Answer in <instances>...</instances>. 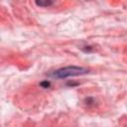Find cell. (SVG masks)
<instances>
[{"label":"cell","instance_id":"1","mask_svg":"<svg viewBox=\"0 0 127 127\" xmlns=\"http://www.w3.org/2000/svg\"><path fill=\"white\" fill-rule=\"evenodd\" d=\"M88 72H89V68L87 67L77 66V65H68V66H64V67H62V68H59L53 71L51 75L56 78H66V77L86 74Z\"/></svg>","mask_w":127,"mask_h":127},{"label":"cell","instance_id":"2","mask_svg":"<svg viewBox=\"0 0 127 127\" xmlns=\"http://www.w3.org/2000/svg\"><path fill=\"white\" fill-rule=\"evenodd\" d=\"M35 2L40 7H48L53 4V0H35Z\"/></svg>","mask_w":127,"mask_h":127},{"label":"cell","instance_id":"3","mask_svg":"<svg viewBox=\"0 0 127 127\" xmlns=\"http://www.w3.org/2000/svg\"><path fill=\"white\" fill-rule=\"evenodd\" d=\"M40 86L43 88H49L51 86V82L49 80H43L40 82Z\"/></svg>","mask_w":127,"mask_h":127}]
</instances>
